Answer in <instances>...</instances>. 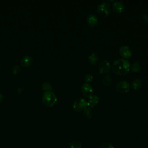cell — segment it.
Masks as SVG:
<instances>
[{"instance_id": "cell-1", "label": "cell", "mask_w": 148, "mask_h": 148, "mask_svg": "<svg viewBox=\"0 0 148 148\" xmlns=\"http://www.w3.org/2000/svg\"><path fill=\"white\" fill-rule=\"evenodd\" d=\"M131 65L125 59L120 58L116 60L112 65L113 72L117 75L123 76L126 75L130 70Z\"/></svg>"}, {"instance_id": "cell-2", "label": "cell", "mask_w": 148, "mask_h": 148, "mask_svg": "<svg viewBox=\"0 0 148 148\" xmlns=\"http://www.w3.org/2000/svg\"><path fill=\"white\" fill-rule=\"evenodd\" d=\"M57 101V95L51 91H45L42 97L43 104L46 107L53 106Z\"/></svg>"}, {"instance_id": "cell-3", "label": "cell", "mask_w": 148, "mask_h": 148, "mask_svg": "<svg viewBox=\"0 0 148 148\" xmlns=\"http://www.w3.org/2000/svg\"><path fill=\"white\" fill-rule=\"evenodd\" d=\"M111 12V6L108 2H102L97 7V12L102 17L108 16Z\"/></svg>"}, {"instance_id": "cell-4", "label": "cell", "mask_w": 148, "mask_h": 148, "mask_svg": "<svg viewBox=\"0 0 148 148\" xmlns=\"http://www.w3.org/2000/svg\"><path fill=\"white\" fill-rule=\"evenodd\" d=\"M87 106V100L83 98H79L76 99L73 103V108L77 112L83 111Z\"/></svg>"}, {"instance_id": "cell-5", "label": "cell", "mask_w": 148, "mask_h": 148, "mask_svg": "<svg viewBox=\"0 0 148 148\" xmlns=\"http://www.w3.org/2000/svg\"><path fill=\"white\" fill-rule=\"evenodd\" d=\"M115 88L119 93H127L130 90V84L126 80H121L117 83Z\"/></svg>"}, {"instance_id": "cell-6", "label": "cell", "mask_w": 148, "mask_h": 148, "mask_svg": "<svg viewBox=\"0 0 148 148\" xmlns=\"http://www.w3.org/2000/svg\"><path fill=\"white\" fill-rule=\"evenodd\" d=\"M81 91L85 97H90L93 95L94 92V89L90 83H84L82 86Z\"/></svg>"}, {"instance_id": "cell-7", "label": "cell", "mask_w": 148, "mask_h": 148, "mask_svg": "<svg viewBox=\"0 0 148 148\" xmlns=\"http://www.w3.org/2000/svg\"><path fill=\"white\" fill-rule=\"evenodd\" d=\"M98 70L101 73H108L110 68V63L106 60H102L98 64Z\"/></svg>"}, {"instance_id": "cell-8", "label": "cell", "mask_w": 148, "mask_h": 148, "mask_svg": "<svg viewBox=\"0 0 148 148\" xmlns=\"http://www.w3.org/2000/svg\"><path fill=\"white\" fill-rule=\"evenodd\" d=\"M119 53L124 58H130L132 56L131 50L127 45L121 46L119 49Z\"/></svg>"}, {"instance_id": "cell-9", "label": "cell", "mask_w": 148, "mask_h": 148, "mask_svg": "<svg viewBox=\"0 0 148 148\" xmlns=\"http://www.w3.org/2000/svg\"><path fill=\"white\" fill-rule=\"evenodd\" d=\"M112 8L116 13H121L125 10V6L122 2L120 1H117L113 2V3L112 4Z\"/></svg>"}, {"instance_id": "cell-10", "label": "cell", "mask_w": 148, "mask_h": 148, "mask_svg": "<svg viewBox=\"0 0 148 148\" xmlns=\"http://www.w3.org/2000/svg\"><path fill=\"white\" fill-rule=\"evenodd\" d=\"M34 61V58L32 56L27 55L23 57L20 60V64L24 68H28L30 66Z\"/></svg>"}, {"instance_id": "cell-11", "label": "cell", "mask_w": 148, "mask_h": 148, "mask_svg": "<svg viewBox=\"0 0 148 148\" xmlns=\"http://www.w3.org/2000/svg\"><path fill=\"white\" fill-rule=\"evenodd\" d=\"M99 102V97L97 95H92V96L88 97V100L87 101V106L92 108L95 106Z\"/></svg>"}, {"instance_id": "cell-12", "label": "cell", "mask_w": 148, "mask_h": 148, "mask_svg": "<svg viewBox=\"0 0 148 148\" xmlns=\"http://www.w3.org/2000/svg\"><path fill=\"white\" fill-rule=\"evenodd\" d=\"M87 22L88 25L91 27H94L97 25L98 20L97 16L93 13H91L87 17Z\"/></svg>"}, {"instance_id": "cell-13", "label": "cell", "mask_w": 148, "mask_h": 148, "mask_svg": "<svg viewBox=\"0 0 148 148\" xmlns=\"http://www.w3.org/2000/svg\"><path fill=\"white\" fill-rule=\"evenodd\" d=\"M88 61L92 65H95L98 62V57L95 53H91L88 56Z\"/></svg>"}, {"instance_id": "cell-14", "label": "cell", "mask_w": 148, "mask_h": 148, "mask_svg": "<svg viewBox=\"0 0 148 148\" xmlns=\"http://www.w3.org/2000/svg\"><path fill=\"white\" fill-rule=\"evenodd\" d=\"M142 85V82L139 79H135L132 82V87L134 90L139 89Z\"/></svg>"}, {"instance_id": "cell-15", "label": "cell", "mask_w": 148, "mask_h": 148, "mask_svg": "<svg viewBox=\"0 0 148 148\" xmlns=\"http://www.w3.org/2000/svg\"><path fill=\"white\" fill-rule=\"evenodd\" d=\"M130 69L134 72H139L140 70V65L138 62H132V65H131Z\"/></svg>"}, {"instance_id": "cell-16", "label": "cell", "mask_w": 148, "mask_h": 148, "mask_svg": "<svg viewBox=\"0 0 148 148\" xmlns=\"http://www.w3.org/2000/svg\"><path fill=\"white\" fill-rule=\"evenodd\" d=\"M69 148H82V145L78 140H72L69 143Z\"/></svg>"}, {"instance_id": "cell-17", "label": "cell", "mask_w": 148, "mask_h": 148, "mask_svg": "<svg viewBox=\"0 0 148 148\" xmlns=\"http://www.w3.org/2000/svg\"><path fill=\"white\" fill-rule=\"evenodd\" d=\"M83 113L84 114V116L86 117H87V118L88 119H90L92 116V114H93V112H92V110L91 109V108L87 106L83 110Z\"/></svg>"}, {"instance_id": "cell-18", "label": "cell", "mask_w": 148, "mask_h": 148, "mask_svg": "<svg viewBox=\"0 0 148 148\" xmlns=\"http://www.w3.org/2000/svg\"><path fill=\"white\" fill-rule=\"evenodd\" d=\"M102 82L103 83L106 85V86H109L110 84H111L112 82V79L110 77V76L109 75H106L103 77L102 79Z\"/></svg>"}, {"instance_id": "cell-19", "label": "cell", "mask_w": 148, "mask_h": 148, "mask_svg": "<svg viewBox=\"0 0 148 148\" xmlns=\"http://www.w3.org/2000/svg\"><path fill=\"white\" fill-rule=\"evenodd\" d=\"M42 88L46 91H49L52 90V86L49 83H43L42 85Z\"/></svg>"}, {"instance_id": "cell-20", "label": "cell", "mask_w": 148, "mask_h": 148, "mask_svg": "<svg viewBox=\"0 0 148 148\" xmlns=\"http://www.w3.org/2000/svg\"><path fill=\"white\" fill-rule=\"evenodd\" d=\"M94 79V76L91 73H88L84 76V80L86 82V83L92 82Z\"/></svg>"}, {"instance_id": "cell-21", "label": "cell", "mask_w": 148, "mask_h": 148, "mask_svg": "<svg viewBox=\"0 0 148 148\" xmlns=\"http://www.w3.org/2000/svg\"><path fill=\"white\" fill-rule=\"evenodd\" d=\"M99 148H114V146L110 143L105 142L102 143Z\"/></svg>"}, {"instance_id": "cell-22", "label": "cell", "mask_w": 148, "mask_h": 148, "mask_svg": "<svg viewBox=\"0 0 148 148\" xmlns=\"http://www.w3.org/2000/svg\"><path fill=\"white\" fill-rule=\"evenodd\" d=\"M20 70V67L18 64H16L13 68V73L14 75L17 73Z\"/></svg>"}, {"instance_id": "cell-23", "label": "cell", "mask_w": 148, "mask_h": 148, "mask_svg": "<svg viewBox=\"0 0 148 148\" xmlns=\"http://www.w3.org/2000/svg\"><path fill=\"white\" fill-rule=\"evenodd\" d=\"M140 20L142 22L145 23H148V15L146 14H143L140 17Z\"/></svg>"}, {"instance_id": "cell-24", "label": "cell", "mask_w": 148, "mask_h": 148, "mask_svg": "<svg viewBox=\"0 0 148 148\" xmlns=\"http://www.w3.org/2000/svg\"><path fill=\"white\" fill-rule=\"evenodd\" d=\"M3 100H4V96L2 94H0V103H2Z\"/></svg>"}, {"instance_id": "cell-25", "label": "cell", "mask_w": 148, "mask_h": 148, "mask_svg": "<svg viewBox=\"0 0 148 148\" xmlns=\"http://www.w3.org/2000/svg\"><path fill=\"white\" fill-rule=\"evenodd\" d=\"M1 64H0V69H1Z\"/></svg>"}]
</instances>
